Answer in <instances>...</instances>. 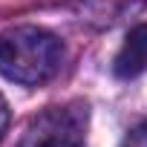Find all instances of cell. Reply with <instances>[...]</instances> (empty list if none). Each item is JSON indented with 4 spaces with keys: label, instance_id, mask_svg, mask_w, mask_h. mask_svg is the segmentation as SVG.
Here are the masks:
<instances>
[{
    "label": "cell",
    "instance_id": "3957f363",
    "mask_svg": "<svg viewBox=\"0 0 147 147\" xmlns=\"http://www.w3.org/2000/svg\"><path fill=\"white\" fill-rule=\"evenodd\" d=\"M144 69H147V23L136 26L127 35L124 46L118 49V55L113 61V72L118 78H124V81L141 75Z\"/></svg>",
    "mask_w": 147,
    "mask_h": 147
},
{
    "label": "cell",
    "instance_id": "6da1fadb",
    "mask_svg": "<svg viewBox=\"0 0 147 147\" xmlns=\"http://www.w3.org/2000/svg\"><path fill=\"white\" fill-rule=\"evenodd\" d=\"M63 46L40 26H12L0 32V72L23 87L46 84L61 69Z\"/></svg>",
    "mask_w": 147,
    "mask_h": 147
},
{
    "label": "cell",
    "instance_id": "277c9868",
    "mask_svg": "<svg viewBox=\"0 0 147 147\" xmlns=\"http://www.w3.org/2000/svg\"><path fill=\"white\" fill-rule=\"evenodd\" d=\"M124 147H147V121H144V124H138V127L127 136Z\"/></svg>",
    "mask_w": 147,
    "mask_h": 147
},
{
    "label": "cell",
    "instance_id": "7a4b0ae2",
    "mask_svg": "<svg viewBox=\"0 0 147 147\" xmlns=\"http://www.w3.org/2000/svg\"><path fill=\"white\" fill-rule=\"evenodd\" d=\"M87 104L72 101L63 107H46L29 118L18 147H81L87 138Z\"/></svg>",
    "mask_w": 147,
    "mask_h": 147
},
{
    "label": "cell",
    "instance_id": "5b68a950",
    "mask_svg": "<svg viewBox=\"0 0 147 147\" xmlns=\"http://www.w3.org/2000/svg\"><path fill=\"white\" fill-rule=\"evenodd\" d=\"M6 127H9V104H6L3 95H0V138H3Z\"/></svg>",
    "mask_w": 147,
    "mask_h": 147
}]
</instances>
